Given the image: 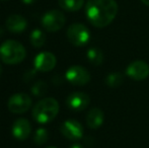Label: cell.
I'll return each mask as SVG.
<instances>
[{
	"label": "cell",
	"instance_id": "obj_1",
	"mask_svg": "<svg viewBox=\"0 0 149 148\" xmlns=\"http://www.w3.org/2000/svg\"><path fill=\"white\" fill-rule=\"evenodd\" d=\"M118 4L115 0H88L85 14L88 22L95 28H104L115 19Z\"/></svg>",
	"mask_w": 149,
	"mask_h": 148
},
{
	"label": "cell",
	"instance_id": "obj_2",
	"mask_svg": "<svg viewBox=\"0 0 149 148\" xmlns=\"http://www.w3.org/2000/svg\"><path fill=\"white\" fill-rule=\"evenodd\" d=\"M59 113V103L53 97L43 99L36 104L31 115L33 120L41 125L52 122Z\"/></svg>",
	"mask_w": 149,
	"mask_h": 148
},
{
	"label": "cell",
	"instance_id": "obj_3",
	"mask_svg": "<svg viewBox=\"0 0 149 148\" xmlns=\"http://www.w3.org/2000/svg\"><path fill=\"white\" fill-rule=\"evenodd\" d=\"M26 56V48L17 41L8 40L0 46V59L8 65L20 63L24 60Z\"/></svg>",
	"mask_w": 149,
	"mask_h": 148
},
{
	"label": "cell",
	"instance_id": "obj_4",
	"mask_svg": "<svg viewBox=\"0 0 149 148\" xmlns=\"http://www.w3.org/2000/svg\"><path fill=\"white\" fill-rule=\"evenodd\" d=\"M66 18L62 11L52 9L47 11L42 17V26L47 32L55 33L64 26Z\"/></svg>",
	"mask_w": 149,
	"mask_h": 148
},
{
	"label": "cell",
	"instance_id": "obj_5",
	"mask_svg": "<svg viewBox=\"0 0 149 148\" xmlns=\"http://www.w3.org/2000/svg\"><path fill=\"white\" fill-rule=\"evenodd\" d=\"M67 38L76 47L85 46L90 40L89 30L82 24H73L67 30Z\"/></svg>",
	"mask_w": 149,
	"mask_h": 148
},
{
	"label": "cell",
	"instance_id": "obj_6",
	"mask_svg": "<svg viewBox=\"0 0 149 148\" xmlns=\"http://www.w3.org/2000/svg\"><path fill=\"white\" fill-rule=\"evenodd\" d=\"M66 79L73 85L83 86L90 81V73L86 68L80 65H73L67 69L65 73Z\"/></svg>",
	"mask_w": 149,
	"mask_h": 148
},
{
	"label": "cell",
	"instance_id": "obj_7",
	"mask_svg": "<svg viewBox=\"0 0 149 148\" xmlns=\"http://www.w3.org/2000/svg\"><path fill=\"white\" fill-rule=\"evenodd\" d=\"M7 107L13 114H22L28 112L31 107V99L26 93H15L8 99Z\"/></svg>",
	"mask_w": 149,
	"mask_h": 148
},
{
	"label": "cell",
	"instance_id": "obj_8",
	"mask_svg": "<svg viewBox=\"0 0 149 148\" xmlns=\"http://www.w3.org/2000/svg\"><path fill=\"white\" fill-rule=\"evenodd\" d=\"M61 133L65 138L72 141L80 140L83 137V127L78 121L73 120H66L61 125Z\"/></svg>",
	"mask_w": 149,
	"mask_h": 148
},
{
	"label": "cell",
	"instance_id": "obj_9",
	"mask_svg": "<svg viewBox=\"0 0 149 148\" xmlns=\"http://www.w3.org/2000/svg\"><path fill=\"white\" fill-rule=\"evenodd\" d=\"M126 74L128 77L135 81L144 80L149 76V65L141 60L134 61L127 66Z\"/></svg>",
	"mask_w": 149,
	"mask_h": 148
},
{
	"label": "cell",
	"instance_id": "obj_10",
	"mask_svg": "<svg viewBox=\"0 0 149 148\" xmlns=\"http://www.w3.org/2000/svg\"><path fill=\"white\" fill-rule=\"evenodd\" d=\"M90 97L87 93L81 91H75L67 97L66 105L72 111L80 112L85 110L89 106Z\"/></svg>",
	"mask_w": 149,
	"mask_h": 148
},
{
	"label": "cell",
	"instance_id": "obj_11",
	"mask_svg": "<svg viewBox=\"0 0 149 148\" xmlns=\"http://www.w3.org/2000/svg\"><path fill=\"white\" fill-rule=\"evenodd\" d=\"M57 63V60L54 54L50 52H42L38 54L33 61L36 70H39L41 72H48L54 69Z\"/></svg>",
	"mask_w": 149,
	"mask_h": 148
},
{
	"label": "cell",
	"instance_id": "obj_12",
	"mask_svg": "<svg viewBox=\"0 0 149 148\" xmlns=\"http://www.w3.org/2000/svg\"><path fill=\"white\" fill-rule=\"evenodd\" d=\"M31 126L29 120L24 118L17 119L13 122L11 128L12 136L18 141H24L31 135Z\"/></svg>",
	"mask_w": 149,
	"mask_h": 148
},
{
	"label": "cell",
	"instance_id": "obj_13",
	"mask_svg": "<svg viewBox=\"0 0 149 148\" xmlns=\"http://www.w3.org/2000/svg\"><path fill=\"white\" fill-rule=\"evenodd\" d=\"M28 26V22L22 15L12 14L6 19V28L12 34H20L24 32Z\"/></svg>",
	"mask_w": 149,
	"mask_h": 148
},
{
	"label": "cell",
	"instance_id": "obj_14",
	"mask_svg": "<svg viewBox=\"0 0 149 148\" xmlns=\"http://www.w3.org/2000/svg\"><path fill=\"white\" fill-rule=\"evenodd\" d=\"M104 114L100 108H92L87 113L86 124L90 129H97L104 124Z\"/></svg>",
	"mask_w": 149,
	"mask_h": 148
},
{
	"label": "cell",
	"instance_id": "obj_15",
	"mask_svg": "<svg viewBox=\"0 0 149 148\" xmlns=\"http://www.w3.org/2000/svg\"><path fill=\"white\" fill-rule=\"evenodd\" d=\"M59 6L66 11H78L82 8L84 0H58Z\"/></svg>",
	"mask_w": 149,
	"mask_h": 148
},
{
	"label": "cell",
	"instance_id": "obj_16",
	"mask_svg": "<svg viewBox=\"0 0 149 148\" xmlns=\"http://www.w3.org/2000/svg\"><path fill=\"white\" fill-rule=\"evenodd\" d=\"M86 57L89 63H91L94 66H98L104 62V54H102V50L98 48H90L88 51L86 52Z\"/></svg>",
	"mask_w": 149,
	"mask_h": 148
},
{
	"label": "cell",
	"instance_id": "obj_17",
	"mask_svg": "<svg viewBox=\"0 0 149 148\" xmlns=\"http://www.w3.org/2000/svg\"><path fill=\"white\" fill-rule=\"evenodd\" d=\"M104 82H106L107 85L113 87V88L119 87L124 82V75L121 72H111V73L107 75Z\"/></svg>",
	"mask_w": 149,
	"mask_h": 148
},
{
	"label": "cell",
	"instance_id": "obj_18",
	"mask_svg": "<svg viewBox=\"0 0 149 148\" xmlns=\"http://www.w3.org/2000/svg\"><path fill=\"white\" fill-rule=\"evenodd\" d=\"M30 41L31 44L35 48H41L45 45L46 43V35L44 34V32H42L39 28H36L31 32L30 36Z\"/></svg>",
	"mask_w": 149,
	"mask_h": 148
},
{
	"label": "cell",
	"instance_id": "obj_19",
	"mask_svg": "<svg viewBox=\"0 0 149 148\" xmlns=\"http://www.w3.org/2000/svg\"><path fill=\"white\" fill-rule=\"evenodd\" d=\"M49 138V133L45 128H39L36 130V133L33 135V141L36 144L43 145L48 141Z\"/></svg>",
	"mask_w": 149,
	"mask_h": 148
},
{
	"label": "cell",
	"instance_id": "obj_20",
	"mask_svg": "<svg viewBox=\"0 0 149 148\" xmlns=\"http://www.w3.org/2000/svg\"><path fill=\"white\" fill-rule=\"evenodd\" d=\"M47 88H48V85L44 81H39V82H37L33 86L31 91H33V93L35 95H43L47 91Z\"/></svg>",
	"mask_w": 149,
	"mask_h": 148
},
{
	"label": "cell",
	"instance_id": "obj_21",
	"mask_svg": "<svg viewBox=\"0 0 149 148\" xmlns=\"http://www.w3.org/2000/svg\"><path fill=\"white\" fill-rule=\"evenodd\" d=\"M37 0H22V3L26 4V5H30V4H33Z\"/></svg>",
	"mask_w": 149,
	"mask_h": 148
},
{
	"label": "cell",
	"instance_id": "obj_22",
	"mask_svg": "<svg viewBox=\"0 0 149 148\" xmlns=\"http://www.w3.org/2000/svg\"><path fill=\"white\" fill-rule=\"evenodd\" d=\"M70 148H83V146L80 144H73L72 146H70Z\"/></svg>",
	"mask_w": 149,
	"mask_h": 148
},
{
	"label": "cell",
	"instance_id": "obj_23",
	"mask_svg": "<svg viewBox=\"0 0 149 148\" xmlns=\"http://www.w3.org/2000/svg\"><path fill=\"white\" fill-rule=\"evenodd\" d=\"M141 1H142V3H143V4L149 6V0H141Z\"/></svg>",
	"mask_w": 149,
	"mask_h": 148
},
{
	"label": "cell",
	"instance_id": "obj_24",
	"mask_svg": "<svg viewBox=\"0 0 149 148\" xmlns=\"http://www.w3.org/2000/svg\"><path fill=\"white\" fill-rule=\"evenodd\" d=\"M1 73H2V68H1V65H0V76H1Z\"/></svg>",
	"mask_w": 149,
	"mask_h": 148
},
{
	"label": "cell",
	"instance_id": "obj_25",
	"mask_svg": "<svg viewBox=\"0 0 149 148\" xmlns=\"http://www.w3.org/2000/svg\"><path fill=\"white\" fill-rule=\"evenodd\" d=\"M47 148H57V147H55V146H49V147H47Z\"/></svg>",
	"mask_w": 149,
	"mask_h": 148
},
{
	"label": "cell",
	"instance_id": "obj_26",
	"mask_svg": "<svg viewBox=\"0 0 149 148\" xmlns=\"http://www.w3.org/2000/svg\"><path fill=\"white\" fill-rule=\"evenodd\" d=\"M2 1H5V0H2Z\"/></svg>",
	"mask_w": 149,
	"mask_h": 148
}]
</instances>
